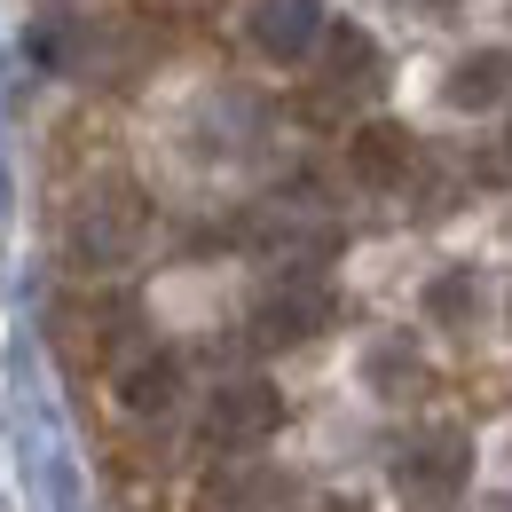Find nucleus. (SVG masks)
I'll return each instance as SVG.
<instances>
[{"mask_svg": "<svg viewBox=\"0 0 512 512\" xmlns=\"http://www.w3.org/2000/svg\"><path fill=\"white\" fill-rule=\"evenodd\" d=\"M473 308H481V284H473V268H442L434 284H426V316L434 323H473Z\"/></svg>", "mask_w": 512, "mask_h": 512, "instance_id": "9", "label": "nucleus"}, {"mask_svg": "<svg viewBox=\"0 0 512 512\" xmlns=\"http://www.w3.org/2000/svg\"><path fill=\"white\" fill-rule=\"evenodd\" d=\"M473 481V434L465 426H418L394 449V489L410 512H449Z\"/></svg>", "mask_w": 512, "mask_h": 512, "instance_id": "1", "label": "nucleus"}, {"mask_svg": "<svg viewBox=\"0 0 512 512\" xmlns=\"http://www.w3.org/2000/svg\"><path fill=\"white\" fill-rule=\"evenodd\" d=\"M134 237H142V197H134V190L87 197V213H79V253H87V260L134 253Z\"/></svg>", "mask_w": 512, "mask_h": 512, "instance_id": "7", "label": "nucleus"}, {"mask_svg": "<svg viewBox=\"0 0 512 512\" xmlns=\"http://www.w3.org/2000/svg\"><path fill=\"white\" fill-rule=\"evenodd\" d=\"M245 40H253L268 64H308L323 40H331V16H323V0H253Z\"/></svg>", "mask_w": 512, "mask_h": 512, "instance_id": "4", "label": "nucleus"}, {"mask_svg": "<svg viewBox=\"0 0 512 512\" xmlns=\"http://www.w3.org/2000/svg\"><path fill=\"white\" fill-rule=\"evenodd\" d=\"M174 8H213V0H174Z\"/></svg>", "mask_w": 512, "mask_h": 512, "instance_id": "13", "label": "nucleus"}, {"mask_svg": "<svg viewBox=\"0 0 512 512\" xmlns=\"http://www.w3.org/2000/svg\"><path fill=\"white\" fill-rule=\"evenodd\" d=\"M276 426H284V394L268 379H229L205 402V442L213 449H260Z\"/></svg>", "mask_w": 512, "mask_h": 512, "instance_id": "3", "label": "nucleus"}, {"mask_svg": "<svg viewBox=\"0 0 512 512\" xmlns=\"http://www.w3.org/2000/svg\"><path fill=\"white\" fill-rule=\"evenodd\" d=\"M489 512H512V497H497V505H489Z\"/></svg>", "mask_w": 512, "mask_h": 512, "instance_id": "14", "label": "nucleus"}, {"mask_svg": "<svg viewBox=\"0 0 512 512\" xmlns=\"http://www.w3.org/2000/svg\"><path fill=\"white\" fill-rule=\"evenodd\" d=\"M442 103L449 111H497L512 103V48H473V56H457L442 79Z\"/></svg>", "mask_w": 512, "mask_h": 512, "instance_id": "6", "label": "nucleus"}, {"mask_svg": "<svg viewBox=\"0 0 512 512\" xmlns=\"http://www.w3.org/2000/svg\"><path fill=\"white\" fill-rule=\"evenodd\" d=\"M119 402H127L134 418H166V410L182 402V363H174L166 347H150V355L119 363Z\"/></svg>", "mask_w": 512, "mask_h": 512, "instance_id": "8", "label": "nucleus"}, {"mask_svg": "<svg viewBox=\"0 0 512 512\" xmlns=\"http://www.w3.org/2000/svg\"><path fill=\"white\" fill-rule=\"evenodd\" d=\"M371 386H379V394L418 386V363H410V347H402V339H379V355H371Z\"/></svg>", "mask_w": 512, "mask_h": 512, "instance_id": "10", "label": "nucleus"}, {"mask_svg": "<svg viewBox=\"0 0 512 512\" xmlns=\"http://www.w3.org/2000/svg\"><path fill=\"white\" fill-rule=\"evenodd\" d=\"M410 166H418L410 127H394V119H363V127L347 134V174H355L363 190H402Z\"/></svg>", "mask_w": 512, "mask_h": 512, "instance_id": "5", "label": "nucleus"}, {"mask_svg": "<svg viewBox=\"0 0 512 512\" xmlns=\"http://www.w3.org/2000/svg\"><path fill=\"white\" fill-rule=\"evenodd\" d=\"M505 174H512V127H505Z\"/></svg>", "mask_w": 512, "mask_h": 512, "instance_id": "12", "label": "nucleus"}, {"mask_svg": "<svg viewBox=\"0 0 512 512\" xmlns=\"http://www.w3.org/2000/svg\"><path fill=\"white\" fill-rule=\"evenodd\" d=\"M316 512H371V505H363V497H323Z\"/></svg>", "mask_w": 512, "mask_h": 512, "instance_id": "11", "label": "nucleus"}, {"mask_svg": "<svg viewBox=\"0 0 512 512\" xmlns=\"http://www.w3.org/2000/svg\"><path fill=\"white\" fill-rule=\"evenodd\" d=\"M331 316H339V300H331V284H316L308 268H292L276 292H260L253 308V347H308V339H323L331 331Z\"/></svg>", "mask_w": 512, "mask_h": 512, "instance_id": "2", "label": "nucleus"}]
</instances>
